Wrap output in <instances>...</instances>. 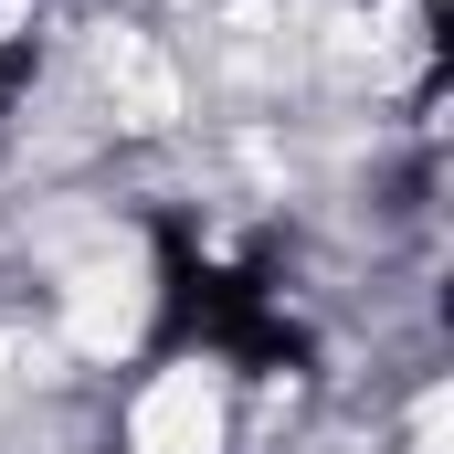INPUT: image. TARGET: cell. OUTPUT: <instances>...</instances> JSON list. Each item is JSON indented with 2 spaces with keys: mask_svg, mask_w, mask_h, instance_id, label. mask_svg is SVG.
I'll use <instances>...</instances> for the list:
<instances>
[{
  "mask_svg": "<svg viewBox=\"0 0 454 454\" xmlns=\"http://www.w3.org/2000/svg\"><path fill=\"white\" fill-rule=\"evenodd\" d=\"M127 444L137 454H223V391L212 370H159L127 412Z\"/></svg>",
  "mask_w": 454,
  "mask_h": 454,
  "instance_id": "6da1fadb",
  "label": "cell"
},
{
  "mask_svg": "<svg viewBox=\"0 0 454 454\" xmlns=\"http://www.w3.org/2000/svg\"><path fill=\"white\" fill-rule=\"evenodd\" d=\"M106 96H116V116H127V127H169V116H180L169 64H159L137 32H116V43H106Z\"/></svg>",
  "mask_w": 454,
  "mask_h": 454,
  "instance_id": "7a4b0ae2",
  "label": "cell"
},
{
  "mask_svg": "<svg viewBox=\"0 0 454 454\" xmlns=\"http://www.w3.org/2000/svg\"><path fill=\"white\" fill-rule=\"evenodd\" d=\"M137 328V264H85L74 275V348H116Z\"/></svg>",
  "mask_w": 454,
  "mask_h": 454,
  "instance_id": "3957f363",
  "label": "cell"
}]
</instances>
